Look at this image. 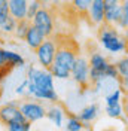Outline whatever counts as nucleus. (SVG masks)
Returning a JSON list of instances; mask_svg holds the SVG:
<instances>
[{
  "label": "nucleus",
  "mask_w": 128,
  "mask_h": 131,
  "mask_svg": "<svg viewBox=\"0 0 128 131\" xmlns=\"http://www.w3.org/2000/svg\"><path fill=\"white\" fill-rule=\"evenodd\" d=\"M40 2H42V5H43V6H46L48 3H51V2H54V0H40Z\"/></svg>",
  "instance_id": "obj_37"
},
{
  "label": "nucleus",
  "mask_w": 128,
  "mask_h": 131,
  "mask_svg": "<svg viewBox=\"0 0 128 131\" xmlns=\"http://www.w3.org/2000/svg\"><path fill=\"white\" fill-rule=\"evenodd\" d=\"M122 2L124 0H104L106 8V19L104 24L116 25L122 14Z\"/></svg>",
  "instance_id": "obj_10"
},
{
  "label": "nucleus",
  "mask_w": 128,
  "mask_h": 131,
  "mask_svg": "<svg viewBox=\"0 0 128 131\" xmlns=\"http://www.w3.org/2000/svg\"><path fill=\"white\" fill-rule=\"evenodd\" d=\"M21 112L30 122H37L40 119L46 118V109L39 101H23L18 104Z\"/></svg>",
  "instance_id": "obj_7"
},
{
  "label": "nucleus",
  "mask_w": 128,
  "mask_h": 131,
  "mask_svg": "<svg viewBox=\"0 0 128 131\" xmlns=\"http://www.w3.org/2000/svg\"><path fill=\"white\" fill-rule=\"evenodd\" d=\"M27 119L23 112H21V109L19 106L16 104L15 101H10L8 104H5V106L0 107V122L5 124V125H8L9 122H14V121H24Z\"/></svg>",
  "instance_id": "obj_8"
},
{
  "label": "nucleus",
  "mask_w": 128,
  "mask_h": 131,
  "mask_svg": "<svg viewBox=\"0 0 128 131\" xmlns=\"http://www.w3.org/2000/svg\"><path fill=\"white\" fill-rule=\"evenodd\" d=\"M98 40L103 45V48L110 54H121L128 49L127 40L119 36L115 25L103 24V27L98 31Z\"/></svg>",
  "instance_id": "obj_1"
},
{
  "label": "nucleus",
  "mask_w": 128,
  "mask_h": 131,
  "mask_svg": "<svg viewBox=\"0 0 128 131\" xmlns=\"http://www.w3.org/2000/svg\"><path fill=\"white\" fill-rule=\"evenodd\" d=\"M28 0H9V10L10 15L16 18L18 21L27 18V10H28Z\"/></svg>",
  "instance_id": "obj_13"
},
{
  "label": "nucleus",
  "mask_w": 128,
  "mask_h": 131,
  "mask_svg": "<svg viewBox=\"0 0 128 131\" xmlns=\"http://www.w3.org/2000/svg\"><path fill=\"white\" fill-rule=\"evenodd\" d=\"M57 3H60V5H66V3H72V0H54Z\"/></svg>",
  "instance_id": "obj_35"
},
{
  "label": "nucleus",
  "mask_w": 128,
  "mask_h": 131,
  "mask_svg": "<svg viewBox=\"0 0 128 131\" xmlns=\"http://www.w3.org/2000/svg\"><path fill=\"white\" fill-rule=\"evenodd\" d=\"M116 27H119L122 30L128 28V12H125L124 9H122V14H121V18L118 21V24H116Z\"/></svg>",
  "instance_id": "obj_29"
},
{
  "label": "nucleus",
  "mask_w": 128,
  "mask_h": 131,
  "mask_svg": "<svg viewBox=\"0 0 128 131\" xmlns=\"http://www.w3.org/2000/svg\"><path fill=\"white\" fill-rule=\"evenodd\" d=\"M45 39H46V36L40 31L36 25H33V23H31V25L28 27V31H27V34H25V37H24V40L27 42V45L31 49L36 51V49L43 43Z\"/></svg>",
  "instance_id": "obj_12"
},
{
  "label": "nucleus",
  "mask_w": 128,
  "mask_h": 131,
  "mask_svg": "<svg viewBox=\"0 0 128 131\" xmlns=\"http://www.w3.org/2000/svg\"><path fill=\"white\" fill-rule=\"evenodd\" d=\"M16 24H18V19L10 15L8 19H6V23H5V24L0 25V30H2L3 33H15Z\"/></svg>",
  "instance_id": "obj_26"
},
{
  "label": "nucleus",
  "mask_w": 128,
  "mask_h": 131,
  "mask_svg": "<svg viewBox=\"0 0 128 131\" xmlns=\"http://www.w3.org/2000/svg\"><path fill=\"white\" fill-rule=\"evenodd\" d=\"M89 70H91L89 60L78 55V58H76V61H74V64H73V67H72L73 81L76 82L79 86H82V88L89 86V83H91V79H89Z\"/></svg>",
  "instance_id": "obj_3"
},
{
  "label": "nucleus",
  "mask_w": 128,
  "mask_h": 131,
  "mask_svg": "<svg viewBox=\"0 0 128 131\" xmlns=\"http://www.w3.org/2000/svg\"><path fill=\"white\" fill-rule=\"evenodd\" d=\"M121 98H122V88H116V90H113L110 94L106 95V104H116V103H121Z\"/></svg>",
  "instance_id": "obj_25"
},
{
  "label": "nucleus",
  "mask_w": 128,
  "mask_h": 131,
  "mask_svg": "<svg viewBox=\"0 0 128 131\" xmlns=\"http://www.w3.org/2000/svg\"><path fill=\"white\" fill-rule=\"evenodd\" d=\"M92 0H72V8L78 14H87Z\"/></svg>",
  "instance_id": "obj_21"
},
{
  "label": "nucleus",
  "mask_w": 128,
  "mask_h": 131,
  "mask_svg": "<svg viewBox=\"0 0 128 131\" xmlns=\"http://www.w3.org/2000/svg\"><path fill=\"white\" fill-rule=\"evenodd\" d=\"M124 39L127 40V43H128V28H125L124 30Z\"/></svg>",
  "instance_id": "obj_36"
},
{
  "label": "nucleus",
  "mask_w": 128,
  "mask_h": 131,
  "mask_svg": "<svg viewBox=\"0 0 128 131\" xmlns=\"http://www.w3.org/2000/svg\"><path fill=\"white\" fill-rule=\"evenodd\" d=\"M31 25V21H28L27 18L25 19H21V21H18V24H16V28H15V36L16 37H19V39H24L27 31H28V27Z\"/></svg>",
  "instance_id": "obj_22"
},
{
  "label": "nucleus",
  "mask_w": 128,
  "mask_h": 131,
  "mask_svg": "<svg viewBox=\"0 0 128 131\" xmlns=\"http://www.w3.org/2000/svg\"><path fill=\"white\" fill-rule=\"evenodd\" d=\"M122 9H124L125 12H128V0H124V2H122Z\"/></svg>",
  "instance_id": "obj_34"
},
{
  "label": "nucleus",
  "mask_w": 128,
  "mask_h": 131,
  "mask_svg": "<svg viewBox=\"0 0 128 131\" xmlns=\"http://www.w3.org/2000/svg\"><path fill=\"white\" fill-rule=\"evenodd\" d=\"M119 81H121V86H122V90L128 91V74H127V76L119 78Z\"/></svg>",
  "instance_id": "obj_32"
},
{
  "label": "nucleus",
  "mask_w": 128,
  "mask_h": 131,
  "mask_svg": "<svg viewBox=\"0 0 128 131\" xmlns=\"http://www.w3.org/2000/svg\"><path fill=\"white\" fill-rule=\"evenodd\" d=\"M6 128L9 131H28L31 128V122L28 119L24 121H14V122H9L6 125Z\"/></svg>",
  "instance_id": "obj_19"
},
{
  "label": "nucleus",
  "mask_w": 128,
  "mask_h": 131,
  "mask_svg": "<svg viewBox=\"0 0 128 131\" xmlns=\"http://www.w3.org/2000/svg\"><path fill=\"white\" fill-rule=\"evenodd\" d=\"M33 97L36 98V100H39V101H51V103H54V101H58V95H57L55 90L54 91H40V90H36V92L33 94Z\"/></svg>",
  "instance_id": "obj_17"
},
{
  "label": "nucleus",
  "mask_w": 128,
  "mask_h": 131,
  "mask_svg": "<svg viewBox=\"0 0 128 131\" xmlns=\"http://www.w3.org/2000/svg\"><path fill=\"white\" fill-rule=\"evenodd\" d=\"M109 64L107 58L98 54V52H92L89 55V66H91V70H89V79H91V85L95 83V82L104 81V70Z\"/></svg>",
  "instance_id": "obj_4"
},
{
  "label": "nucleus",
  "mask_w": 128,
  "mask_h": 131,
  "mask_svg": "<svg viewBox=\"0 0 128 131\" xmlns=\"http://www.w3.org/2000/svg\"><path fill=\"white\" fill-rule=\"evenodd\" d=\"M8 66V58H6V49L0 48V69H6Z\"/></svg>",
  "instance_id": "obj_30"
},
{
  "label": "nucleus",
  "mask_w": 128,
  "mask_h": 131,
  "mask_svg": "<svg viewBox=\"0 0 128 131\" xmlns=\"http://www.w3.org/2000/svg\"><path fill=\"white\" fill-rule=\"evenodd\" d=\"M31 23L46 37H51L52 36V33H54V16H52V14H51V10L48 8H45V6L40 8L39 12L31 19Z\"/></svg>",
  "instance_id": "obj_5"
},
{
  "label": "nucleus",
  "mask_w": 128,
  "mask_h": 131,
  "mask_svg": "<svg viewBox=\"0 0 128 131\" xmlns=\"http://www.w3.org/2000/svg\"><path fill=\"white\" fill-rule=\"evenodd\" d=\"M98 112H100L98 104H89V106L83 107L79 113H78V116H79L80 121L85 124V128H89V124H92L97 119Z\"/></svg>",
  "instance_id": "obj_14"
},
{
  "label": "nucleus",
  "mask_w": 128,
  "mask_h": 131,
  "mask_svg": "<svg viewBox=\"0 0 128 131\" xmlns=\"http://www.w3.org/2000/svg\"><path fill=\"white\" fill-rule=\"evenodd\" d=\"M88 18L94 25H103L106 19V8L104 0H92L91 6L88 9Z\"/></svg>",
  "instance_id": "obj_11"
},
{
  "label": "nucleus",
  "mask_w": 128,
  "mask_h": 131,
  "mask_svg": "<svg viewBox=\"0 0 128 131\" xmlns=\"http://www.w3.org/2000/svg\"><path fill=\"white\" fill-rule=\"evenodd\" d=\"M57 49H58L57 42L54 39H49V37H46L43 40V43L36 49V57H37V61H39V64L42 67L49 69L52 66L54 60H55Z\"/></svg>",
  "instance_id": "obj_2"
},
{
  "label": "nucleus",
  "mask_w": 128,
  "mask_h": 131,
  "mask_svg": "<svg viewBox=\"0 0 128 131\" xmlns=\"http://www.w3.org/2000/svg\"><path fill=\"white\" fill-rule=\"evenodd\" d=\"M85 128V124L79 119V116H70L67 119V124H66V130L67 131H82Z\"/></svg>",
  "instance_id": "obj_20"
},
{
  "label": "nucleus",
  "mask_w": 128,
  "mask_h": 131,
  "mask_svg": "<svg viewBox=\"0 0 128 131\" xmlns=\"http://www.w3.org/2000/svg\"><path fill=\"white\" fill-rule=\"evenodd\" d=\"M76 58H78L76 49L70 48L69 43H61V45H58L55 60H54L52 64L61 66V67H64V69H67V70L72 72V67L74 64V61H76Z\"/></svg>",
  "instance_id": "obj_6"
},
{
  "label": "nucleus",
  "mask_w": 128,
  "mask_h": 131,
  "mask_svg": "<svg viewBox=\"0 0 128 131\" xmlns=\"http://www.w3.org/2000/svg\"><path fill=\"white\" fill-rule=\"evenodd\" d=\"M116 69L119 72V76H127L128 74V57H122L116 61Z\"/></svg>",
  "instance_id": "obj_28"
},
{
  "label": "nucleus",
  "mask_w": 128,
  "mask_h": 131,
  "mask_svg": "<svg viewBox=\"0 0 128 131\" xmlns=\"http://www.w3.org/2000/svg\"><path fill=\"white\" fill-rule=\"evenodd\" d=\"M31 81L36 83L37 90H40V91H54L55 90V86H54V74L51 73L49 69H45V67L36 69Z\"/></svg>",
  "instance_id": "obj_9"
},
{
  "label": "nucleus",
  "mask_w": 128,
  "mask_h": 131,
  "mask_svg": "<svg viewBox=\"0 0 128 131\" xmlns=\"http://www.w3.org/2000/svg\"><path fill=\"white\" fill-rule=\"evenodd\" d=\"M10 16L9 10V0H0V25H3Z\"/></svg>",
  "instance_id": "obj_24"
},
{
  "label": "nucleus",
  "mask_w": 128,
  "mask_h": 131,
  "mask_svg": "<svg viewBox=\"0 0 128 131\" xmlns=\"http://www.w3.org/2000/svg\"><path fill=\"white\" fill-rule=\"evenodd\" d=\"M106 115L109 118H113V119H121L125 116V112H124V104L121 103H116V104H106V109H104Z\"/></svg>",
  "instance_id": "obj_16"
},
{
  "label": "nucleus",
  "mask_w": 128,
  "mask_h": 131,
  "mask_svg": "<svg viewBox=\"0 0 128 131\" xmlns=\"http://www.w3.org/2000/svg\"><path fill=\"white\" fill-rule=\"evenodd\" d=\"M27 85H28V79H25L21 85H18L16 86V90H15V92L18 94V95H21V94H24L25 91H27Z\"/></svg>",
  "instance_id": "obj_31"
},
{
  "label": "nucleus",
  "mask_w": 128,
  "mask_h": 131,
  "mask_svg": "<svg viewBox=\"0 0 128 131\" xmlns=\"http://www.w3.org/2000/svg\"><path fill=\"white\" fill-rule=\"evenodd\" d=\"M46 118L55 125L57 128H60V127H63L64 110L58 104H52L49 109H46Z\"/></svg>",
  "instance_id": "obj_15"
},
{
  "label": "nucleus",
  "mask_w": 128,
  "mask_h": 131,
  "mask_svg": "<svg viewBox=\"0 0 128 131\" xmlns=\"http://www.w3.org/2000/svg\"><path fill=\"white\" fill-rule=\"evenodd\" d=\"M124 112H125V121H128V95L124 100Z\"/></svg>",
  "instance_id": "obj_33"
},
{
  "label": "nucleus",
  "mask_w": 128,
  "mask_h": 131,
  "mask_svg": "<svg viewBox=\"0 0 128 131\" xmlns=\"http://www.w3.org/2000/svg\"><path fill=\"white\" fill-rule=\"evenodd\" d=\"M119 72H118V69H116V64H112V63H109L107 67H106V70H104V79H119Z\"/></svg>",
  "instance_id": "obj_27"
},
{
  "label": "nucleus",
  "mask_w": 128,
  "mask_h": 131,
  "mask_svg": "<svg viewBox=\"0 0 128 131\" xmlns=\"http://www.w3.org/2000/svg\"><path fill=\"white\" fill-rule=\"evenodd\" d=\"M43 8V5H42V2L40 0H31L30 3H28V10H27V19L28 21H31L34 15L39 12V9Z\"/></svg>",
  "instance_id": "obj_23"
},
{
  "label": "nucleus",
  "mask_w": 128,
  "mask_h": 131,
  "mask_svg": "<svg viewBox=\"0 0 128 131\" xmlns=\"http://www.w3.org/2000/svg\"><path fill=\"white\" fill-rule=\"evenodd\" d=\"M6 58H8V66L9 67H23L25 64V60L19 54H16L14 51L6 49Z\"/></svg>",
  "instance_id": "obj_18"
}]
</instances>
